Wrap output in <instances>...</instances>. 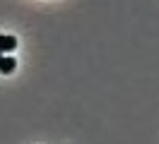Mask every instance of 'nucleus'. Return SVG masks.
Listing matches in <instances>:
<instances>
[{"label":"nucleus","instance_id":"7ed1b4c3","mask_svg":"<svg viewBox=\"0 0 159 144\" xmlns=\"http://www.w3.org/2000/svg\"><path fill=\"white\" fill-rule=\"evenodd\" d=\"M0 60H2V53H0Z\"/></svg>","mask_w":159,"mask_h":144},{"label":"nucleus","instance_id":"f03ea898","mask_svg":"<svg viewBox=\"0 0 159 144\" xmlns=\"http://www.w3.org/2000/svg\"><path fill=\"white\" fill-rule=\"evenodd\" d=\"M15 67H17L15 58H5V55H2V60H0V72H2V75H12Z\"/></svg>","mask_w":159,"mask_h":144},{"label":"nucleus","instance_id":"f257e3e1","mask_svg":"<svg viewBox=\"0 0 159 144\" xmlns=\"http://www.w3.org/2000/svg\"><path fill=\"white\" fill-rule=\"evenodd\" d=\"M15 48H17V38L0 34V53H12Z\"/></svg>","mask_w":159,"mask_h":144}]
</instances>
